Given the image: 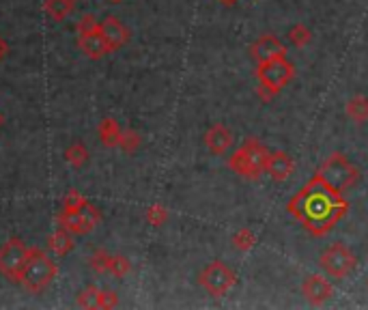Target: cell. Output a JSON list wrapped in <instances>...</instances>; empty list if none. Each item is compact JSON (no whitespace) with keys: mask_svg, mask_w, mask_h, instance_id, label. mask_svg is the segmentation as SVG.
Returning <instances> with one entry per match:
<instances>
[{"mask_svg":"<svg viewBox=\"0 0 368 310\" xmlns=\"http://www.w3.org/2000/svg\"><path fill=\"white\" fill-rule=\"evenodd\" d=\"M231 241H233V246H235L239 252H248V250H252V248H254L256 237H254V233H252L248 226H241V229H237V231L233 233Z\"/></svg>","mask_w":368,"mask_h":310,"instance_id":"cell-20","label":"cell"},{"mask_svg":"<svg viewBox=\"0 0 368 310\" xmlns=\"http://www.w3.org/2000/svg\"><path fill=\"white\" fill-rule=\"evenodd\" d=\"M317 175L336 192L345 194L349 192L357 181H360V168L355 164H351L343 153H332L330 158L321 164V168L317 171Z\"/></svg>","mask_w":368,"mask_h":310,"instance_id":"cell-5","label":"cell"},{"mask_svg":"<svg viewBox=\"0 0 368 310\" xmlns=\"http://www.w3.org/2000/svg\"><path fill=\"white\" fill-rule=\"evenodd\" d=\"M86 205H88L86 198L78 190H69L65 200H63V214H78V212L84 209Z\"/></svg>","mask_w":368,"mask_h":310,"instance_id":"cell-23","label":"cell"},{"mask_svg":"<svg viewBox=\"0 0 368 310\" xmlns=\"http://www.w3.org/2000/svg\"><path fill=\"white\" fill-rule=\"evenodd\" d=\"M57 274H59L57 263L52 261V258L45 252H41L39 248H30L28 261H26V265L22 270L20 282L24 285L26 291L41 293L52 280L57 278Z\"/></svg>","mask_w":368,"mask_h":310,"instance_id":"cell-4","label":"cell"},{"mask_svg":"<svg viewBox=\"0 0 368 310\" xmlns=\"http://www.w3.org/2000/svg\"><path fill=\"white\" fill-rule=\"evenodd\" d=\"M270 149L263 144L258 138L250 136L241 142V147L229 158V168L233 173H237L243 179L256 181L268 168V160H270Z\"/></svg>","mask_w":368,"mask_h":310,"instance_id":"cell-2","label":"cell"},{"mask_svg":"<svg viewBox=\"0 0 368 310\" xmlns=\"http://www.w3.org/2000/svg\"><path fill=\"white\" fill-rule=\"evenodd\" d=\"M205 144H207L209 153L224 155L233 144V134L224 123H214L205 134Z\"/></svg>","mask_w":368,"mask_h":310,"instance_id":"cell-13","label":"cell"},{"mask_svg":"<svg viewBox=\"0 0 368 310\" xmlns=\"http://www.w3.org/2000/svg\"><path fill=\"white\" fill-rule=\"evenodd\" d=\"M65 160L74 166V168H80L86 164L88 160V149L82 144V142H74L67 151H65Z\"/></svg>","mask_w":368,"mask_h":310,"instance_id":"cell-21","label":"cell"},{"mask_svg":"<svg viewBox=\"0 0 368 310\" xmlns=\"http://www.w3.org/2000/svg\"><path fill=\"white\" fill-rule=\"evenodd\" d=\"M78 306L80 308H101V289L97 287H86L80 295H78Z\"/></svg>","mask_w":368,"mask_h":310,"instance_id":"cell-24","label":"cell"},{"mask_svg":"<svg viewBox=\"0 0 368 310\" xmlns=\"http://www.w3.org/2000/svg\"><path fill=\"white\" fill-rule=\"evenodd\" d=\"M0 125H3V115H0Z\"/></svg>","mask_w":368,"mask_h":310,"instance_id":"cell-34","label":"cell"},{"mask_svg":"<svg viewBox=\"0 0 368 310\" xmlns=\"http://www.w3.org/2000/svg\"><path fill=\"white\" fill-rule=\"evenodd\" d=\"M97 132H99L101 142L106 144V147H119L121 136H123V130H121V125L115 119H103L99 123V130Z\"/></svg>","mask_w":368,"mask_h":310,"instance_id":"cell-18","label":"cell"},{"mask_svg":"<svg viewBox=\"0 0 368 310\" xmlns=\"http://www.w3.org/2000/svg\"><path fill=\"white\" fill-rule=\"evenodd\" d=\"M47 248L54 252L57 256H67L74 248H76V243H74V235L69 233V231H65V229H59L54 235H52L50 239H47Z\"/></svg>","mask_w":368,"mask_h":310,"instance_id":"cell-16","label":"cell"},{"mask_svg":"<svg viewBox=\"0 0 368 310\" xmlns=\"http://www.w3.org/2000/svg\"><path fill=\"white\" fill-rule=\"evenodd\" d=\"M220 3H222V5H226V7H233V5H237V3H239V0H220Z\"/></svg>","mask_w":368,"mask_h":310,"instance_id":"cell-32","label":"cell"},{"mask_svg":"<svg viewBox=\"0 0 368 310\" xmlns=\"http://www.w3.org/2000/svg\"><path fill=\"white\" fill-rule=\"evenodd\" d=\"M289 41L295 45V47H304V45H308L310 41H312V30L306 26V24H293L291 28H289Z\"/></svg>","mask_w":368,"mask_h":310,"instance_id":"cell-22","label":"cell"},{"mask_svg":"<svg viewBox=\"0 0 368 310\" xmlns=\"http://www.w3.org/2000/svg\"><path fill=\"white\" fill-rule=\"evenodd\" d=\"M99 222H101V214L93 205H86L84 209L78 214H61L59 216V226L69 231L71 235H88L97 229Z\"/></svg>","mask_w":368,"mask_h":310,"instance_id":"cell-9","label":"cell"},{"mask_svg":"<svg viewBox=\"0 0 368 310\" xmlns=\"http://www.w3.org/2000/svg\"><path fill=\"white\" fill-rule=\"evenodd\" d=\"M110 261H113V256H110L106 250H95V252H93V256L88 258L91 268H93L97 274L108 272V270H110Z\"/></svg>","mask_w":368,"mask_h":310,"instance_id":"cell-25","label":"cell"},{"mask_svg":"<svg viewBox=\"0 0 368 310\" xmlns=\"http://www.w3.org/2000/svg\"><path fill=\"white\" fill-rule=\"evenodd\" d=\"M93 30H99V22L93 13H86L80 22H78V33L80 35H86V33H93Z\"/></svg>","mask_w":368,"mask_h":310,"instance_id":"cell-29","label":"cell"},{"mask_svg":"<svg viewBox=\"0 0 368 310\" xmlns=\"http://www.w3.org/2000/svg\"><path fill=\"white\" fill-rule=\"evenodd\" d=\"M119 304V295L115 291H101V308H115Z\"/></svg>","mask_w":368,"mask_h":310,"instance_id":"cell-30","label":"cell"},{"mask_svg":"<svg viewBox=\"0 0 368 310\" xmlns=\"http://www.w3.org/2000/svg\"><path fill=\"white\" fill-rule=\"evenodd\" d=\"M144 218L153 226H162L168 220V209H166V207H162V205H151L149 209H146V216Z\"/></svg>","mask_w":368,"mask_h":310,"instance_id":"cell-26","label":"cell"},{"mask_svg":"<svg viewBox=\"0 0 368 310\" xmlns=\"http://www.w3.org/2000/svg\"><path fill=\"white\" fill-rule=\"evenodd\" d=\"M99 30H101L103 39H106L110 52H117L119 47H123L130 41V28L115 16H108L106 20H103L99 24Z\"/></svg>","mask_w":368,"mask_h":310,"instance_id":"cell-12","label":"cell"},{"mask_svg":"<svg viewBox=\"0 0 368 310\" xmlns=\"http://www.w3.org/2000/svg\"><path fill=\"white\" fill-rule=\"evenodd\" d=\"M293 78H295V65L287 57L256 65V80L263 99H272L274 95H278Z\"/></svg>","mask_w":368,"mask_h":310,"instance_id":"cell-3","label":"cell"},{"mask_svg":"<svg viewBox=\"0 0 368 310\" xmlns=\"http://www.w3.org/2000/svg\"><path fill=\"white\" fill-rule=\"evenodd\" d=\"M119 147H121L125 153H136V151H138V147H140V134H138V132H134V130H125V132H123V136H121Z\"/></svg>","mask_w":368,"mask_h":310,"instance_id":"cell-28","label":"cell"},{"mask_svg":"<svg viewBox=\"0 0 368 310\" xmlns=\"http://www.w3.org/2000/svg\"><path fill=\"white\" fill-rule=\"evenodd\" d=\"M347 117L355 125H364L368 121V97L355 95L347 101Z\"/></svg>","mask_w":368,"mask_h":310,"instance_id":"cell-17","label":"cell"},{"mask_svg":"<svg viewBox=\"0 0 368 310\" xmlns=\"http://www.w3.org/2000/svg\"><path fill=\"white\" fill-rule=\"evenodd\" d=\"M235 282H237L235 272L222 261H212L198 276V285L214 297H224L235 287Z\"/></svg>","mask_w":368,"mask_h":310,"instance_id":"cell-6","label":"cell"},{"mask_svg":"<svg viewBox=\"0 0 368 310\" xmlns=\"http://www.w3.org/2000/svg\"><path fill=\"white\" fill-rule=\"evenodd\" d=\"M130 270H132V263H130V258H127V256H121V254L113 256L110 270H108V272H110L115 278H123V276H127Z\"/></svg>","mask_w":368,"mask_h":310,"instance_id":"cell-27","label":"cell"},{"mask_svg":"<svg viewBox=\"0 0 368 310\" xmlns=\"http://www.w3.org/2000/svg\"><path fill=\"white\" fill-rule=\"evenodd\" d=\"M78 47L84 52L88 59H101V57H106L110 52L106 39H103V35H101V30H93V33L80 35Z\"/></svg>","mask_w":368,"mask_h":310,"instance_id":"cell-15","label":"cell"},{"mask_svg":"<svg viewBox=\"0 0 368 310\" xmlns=\"http://www.w3.org/2000/svg\"><path fill=\"white\" fill-rule=\"evenodd\" d=\"M28 254H30V248L22 239L18 237L9 239L0 248V274L7 276L9 280H20L22 270L28 261Z\"/></svg>","mask_w":368,"mask_h":310,"instance_id":"cell-8","label":"cell"},{"mask_svg":"<svg viewBox=\"0 0 368 310\" xmlns=\"http://www.w3.org/2000/svg\"><path fill=\"white\" fill-rule=\"evenodd\" d=\"M110 3H117L119 5V3H123V0H110Z\"/></svg>","mask_w":368,"mask_h":310,"instance_id":"cell-33","label":"cell"},{"mask_svg":"<svg viewBox=\"0 0 368 310\" xmlns=\"http://www.w3.org/2000/svg\"><path fill=\"white\" fill-rule=\"evenodd\" d=\"M7 54H9V43L3 37H0V61H5Z\"/></svg>","mask_w":368,"mask_h":310,"instance_id":"cell-31","label":"cell"},{"mask_svg":"<svg viewBox=\"0 0 368 310\" xmlns=\"http://www.w3.org/2000/svg\"><path fill=\"white\" fill-rule=\"evenodd\" d=\"M319 265H321V270L330 278H345V276H349L355 270L357 258H355V254L347 246L332 243L330 248L323 250V254L319 258Z\"/></svg>","mask_w":368,"mask_h":310,"instance_id":"cell-7","label":"cell"},{"mask_svg":"<svg viewBox=\"0 0 368 310\" xmlns=\"http://www.w3.org/2000/svg\"><path fill=\"white\" fill-rule=\"evenodd\" d=\"M293 168H295L293 158H291V155H289L287 151H272V153H270V160H268L265 173H268L274 181H278V183L287 181V179L293 175Z\"/></svg>","mask_w":368,"mask_h":310,"instance_id":"cell-14","label":"cell"},{"mask_svg":"<svg viewBox=\"0 0 368 310\" xmlns=\"http://www.w3.org/2000/svg\"><path fill=\"white\" fill-rule=\"evenodd\" d=\"M250 57L256 65L274 61V59H282L287 57V45L274 35H263L250 45Z\"/></svg>","mask_w":368,"mask_h":310,"instance_id":"cell-10","label":"cell"},{"mask_svg":"<svg viewBox=\"0 0 368 310\" xmlns=\"http://www.w3.org/2000/svg\"><path fill=\"white\" fill-rule=\"evenodd\" d=\"M76 7V0H45V13L57 20V22H63Z\"/></svg>","mask_w":368,"mask_h":310,"instance_id":"cell-19","label":"cell"},{"mask_svg":"<svg viewBox=\"0 0 368 310\" xmlns=\"http://www.w3.org/2000/svg\"><path fill=\"white\" fill-rule=\"evenodd\" d=\"M287 212L314 237L328 235L349 212L347 198L317 173L287 202Z\"/></svg>","mask_w":368,"mask_h":310,"instance_id":"cell-1","label":"cell"},{"mask_svg":"<svg viewBox=\"0 0 368 310\" xmlns=\"http://www.w3.org/2000/svg\"><path fill=\"white\" fill-rule=\"evenodd\" d=\"M301 293H304V297H306L312 306H321V304H326V302L334 295V285H332L328 278L319 276V274H312V276H308V278L304 280Z\"/></svg>","mask_w":368,"mask_h":310,"instance_id":"cell-11","label":"cell"}]
</instances>
